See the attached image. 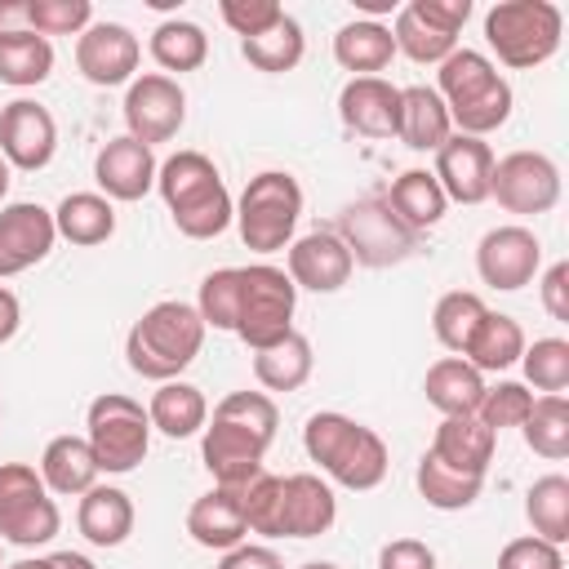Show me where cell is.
<instances>
[{
	"label": "cell",
	"instance_id": "cell-1",
	"mask_svg": "<svg viewBox=\"0 0 569 569\" xmlns=\"http://www.w3.org/2000/svg\"><path fill=\"white\" fill-rule=\"evenodd\" d=\"M280 409L267 391H231L213 405V418L204 422L200 458L213 476V485H244L262 471V458L276 440Z\"/></svg>",
	"mask_w": 569,
	"mask_h": 569
},
{
	"label": "cell",
	"instance_id": "cell-2",
	"mask_svg": "<svg viewBox=\"0 0 569 569\" xmlns=\"http://www.w3.org/2000/svg\"><path fill=\"white\" fill-rule=\"evenodd\" d=\"M156 191L173 213V227L187 240H213L231 227L236 204L218 173V164L204 151H173L156 169Z\"/></svg>",
	"mask_w": 569,
	"mask_h": 569
},
{
	"label": "cell",
	"instance_id": "cell-3",
	"mask_svg": "<svg viewBox=\"0 0 569 569\" xmlns=\"http://www.w3.org/2000/svg\"><path fill=\"white\" fill-rule=\"evenodd\" d=\"M302 449L329 480H338L342 489H356V493L378 489L387 480V467H391L387 440L373 427H365L347 413H333V409L307 418Z\"/></svg>",
	"mask_w": 569,
	"mask_h": 569
},
{
	"label": "cell",
	"instance_id": "cell-4",
	"mask_svg": "<svg viewBox=\"0 0 569 569\" xmlns=\"http://www.w3.org/2000/svg\"><path fill=\"white\" fill-rule=\"evenodd\" d=\"M204 347V320L191 302H178V298H164L156 307H147L129 338H124V360L138 378H151V382H173Z\"/></svg>",
	"mask_w": 569,
	"mask_h": 569
},
{
	"label": "cell",
	"instance_id": "cell-5",
	"mask_svg": "<svg viewBox=\"0 0 569 569\" xmlns=\"http://www.w3.org/2000/svg\"><path fill=\"white\" fill-rule=\"evenodd\" d=\"M436 93L449 111V124H458V133H471V138L502 129L511 116V84L498 76V67L480 49H453L440 62Z\"/></svg>",
	"mask_w": 569,
	"mask_h": 569
},
{
	"label": "cell",
	"instance_id": "cell-6",
	"mask_svg": "<svg viewBox=\"0 0 569 569\" xmlns=\"http://www.w3.org/2000/svg\"><path fill=\"white\" fill-rule=\"evenodd\" d=\"M565 18L551 0H498L485 13V40L502 67L529 71L560 49Z\"/></svg>",
	"mask_w": 569,
	"mask_h": 569
},
{
	"label": "cell",
	"instance_id": "cell-7",
	"mask_svg": "<svg viewBox=\"0 0 569 569\" xmlns=\"http://www.w3.org/2000/svg\"><path fill=\"white\" fill-rule=\"evenodd\" d=\"M298 218H302V187L284 169H262L240 191L236 227H240V240L253 253H276L284 244H293Z\"/></svg>",
	"mask_w": 569,
	"mask_h": 569
},
{
	"label": "cell",
	"instance_id": "cell-8",
	"mask_svg": "<svg viewBox=\"0 0 569 569\" xmlns=\"http://www.w3.org/2000/svg\"><path fill=\"white\" fill-rule=\"evenodd\" d=\"M84 440L102 471L124 476L133 471L151 449V418L147 409L124 391H102L84 413Z\"/></svg>",
	"mask_w": 569,
	"mask_h": 569
},
{
	"label": "cell",
	"instance_id": "cell-9",
	"mask_svg": "<svg viewBox=\"0 0 569 569\" xmlns=\"http://www.w3.org/2000/svg\"><path fill=\"white\" fill-rule=\"evenodd\" d=\"M293 307H298V289H293L289 271H280L271 262L240 267L236 338L249 351H262V347L280 342L284 333H293Z\"/></svg>",
	"mask_w": 569,
	"mask_h": 569
},
{
	"label": "cell",
	"instance_id": "cell-10",
	"mask_svg": "<svg viewBox=\"0 0 569 569\" xmlns=\"http://www.w3.org/2000/svg\"><path fill=\"white\" fill-rule=\"evenodd\" d=\"M62 529V511L27 462H0V538L13 547H44Z\"/></svg>",
	"mask_w": 569,
	"mask_h": 569
},
{
	"label": "cell",
	"instance_id": "cell-11",
	"mask_svg": "<svg viewBox=\"0 0 569 569\" xmlns=\"http://www.w3.org/2000/svg\"><path fill=\"white\" fill-rule=\"evenodd\" d=\"M338 240L347 244L351 262L373 267V271L396 267L418 249V236L387 209V200H373V196L356 200L338 213Z\"/></svg>",
	"mask_w": 569,
	"mask_h": 569
},
{
	"label": "cell",
	"instance_id": "cell-12",
	"mask_svg": "<svg viewBox=\"0 0 569 569\" xmlns=\"http://www.w3.org/2000/svg\"><path fill=\"white\" fill-rule=\"evenodd\" d=\"M471 18V0H409L396 9V53L413 62H445L458 49V31Z\"/></svg>",
	"mask_w": 569,
	"mask_h": 569
},
{
	"label": "cell",
	"instance_id": "cell-13",
	"mask_svg": "<svg viewBox=\"0 0 569 569\" xmlns=\"http://www.w3.org/2000/svg\"><path fill=\"white\" fill-rule=\"evenodd\" d=\"M489 196L507 213H547L560 200V169L542 151H507L493 160Z\"/></svg>",
	"mask_w": 569,
	"mask_h": 569
},
{
	"label": "cell",
	"instance_id": "cell-14",
	"mask_svg": "<svg viewBox=\"0 0 569 569\" xmlns=\"http://www.w3.org/2000/svg\"><path fill=\"white\" fill-rule=\"evenodd\" d=\"M187 120V93L173 76L164 71H147L138 80H129V93H124V124H129V138L156 147V142H169L178 138Z\"/></svg>",
	"mask_w": 569,
	"mask_h": 569
},
{
	"label": "cell",
	"instance_id": "cell-15",
	"mask_svg": "<svg viewBox=\"0 0 569 569\" xmlns=\"http://www.w3.org/2000/svg\"><path fill=\"white\" fill-rule=\"evenodd\" d=\"M542 267V244L529 227L520 222H507V227H493L480 236L476 244V271L489 289H502V293H516L525 284H533Z\"/></svg>",
	"mask_w": 569,
	"mask_h": 569
},
{
	"label": "cell",
	"instance_id": "cell-16",
	"mask_svg": "<svg viewBox=\"0 0 569 569\" xmlns=\"http://www.w3.org/2000/svg\"><path fill=\"white\" fill-rule=\"evenodd\" d=\"M58 151V124L49 116V107L31 102V98H13L0 107V156L9 160V169H44Z\"/></svg>",
	"mask_w": 569,
	"mask_h": 569
},
{
	"label": "cell",
	"instance_id": "cell-17",
	"mask_svg": "<svg viewBox=\"0 0 569 569\" xmlns=\"http://www.w3.org/2000/svg\"><path fill=\"white\" fill-rule=\"evenodd\" d=\"M138 58H142V44L138 36L124 27V22H89L76 40V67L89 84H124L133 80L138 71Z\"/></svg>",
	"mask_w": 569,
	"mask_h": 569
},
{
	"label": "cell",
	"instance_id": "cell-18",
	"mask_svg": "<svg viewBox=\"0 0 569 569\" xmlns=\"http://www.w3.org/2000/svg\"><path fill=\"white\" fill-rule=\"evenodd\" d=\"M53 240H58V227L44 204L36 200L4 204L0 209V280L44 262L53 253Z\"/></svg>",
	"mask_w": 569,
	"mask_h": 569
},
{
	"label": "cell",
	"instance_id": "cell-19",
	"mask_svg": "<svg viewBox=\"0 0 569 569\" xmlns=\"http://www.w3.org/2000/svg\"><path fill=\"white\" fill-rule=\"evenodd\" d=\"M436 182L445 191V200L458 204H480L489 200V173H493V151L485 138L471 133H449L445 147L436 151Z\"/></svg>",
	"mask_w": 569,
	"mask_h": 569
},
{
	"label": "cell",
	"instance_id": "cell-20",
	"mask_svg": "<svg viewBox=\"0 0 569 569\" xmlns=\"http://www.w3.org/2000/svg\"><path fill=\"white\" fill-rule=\"evenodd\" d=\"M351 253L338 240V231H307L289 244V280L293 289H311V293H333L351 280Z\"/></svg>",
	"mask_w": 569,
	"mask_h": 569
},
{
	"label": "cell",
	"instance_id": "cell-21",
	"mask_svg": "<svg viewBox=\"0 0 569 569\" xmlns=\"http://www.w3.org/2000/svg\"><path fill=\"white\" fill-rule=\"evenodd\" d=\"M338 116L347 129L365 138H396L400 124V89L382 76H351L338 93Z\"/></svg>",
	"mask_w": 569,
	"mask_h": 569
},
{
	"label": "cell",
	"instance_id": "cell-22",
	"mask_svg": "<svg viewBox=\"0 0 569 569\" xmlns=\"http://www.w3.org/2000/svg\"><path fill=\"white\" fill-rule=\"evenodd\" d=\"M156 169L160 164H156L151 147L138 142V138H129V133L111 138L98 151V160H93V178H98V187H102L107 200H142L156 187Z\"/></svg>",
	"mask_w": 569,
	"mask_h": 569
},
{
	"label": "cell",
	"instance_id": "cell-23",
	"mask_svg": "<svg viewBox=\"0 0 569 569\" xmlns=\"http://www.w3.org/2000/svg\"><path fill=\"white\" fill-rule=\"evenodd\" d=\"M333 520H338V498L320 476L311 471L280 476V538H320Z\"/></svg>",
	"mask_w": 569,
	"mask_h": 569
},
{
	"label": "cell",
	"instance_id": "cell-24",
	"mask_svg": "<svg viewBox=\"0 0 569 569\" xmlns=\"http://www.w3.org/2000/svg\"><path fill=\"white\" fill-rule=\"evenodd\" d=\"M187 533L209 547V551H231L244 542L249 525H244V507H240V485H213L209 493H200L187 511Z\"/></svg>",
	"mask_w": 569,
	"mask_h": 569
},
{
	"label": "cell",
	"instance_id": "cell-25",
	"mask_svg": "<svg viewBox=\"0 0 569 569\" xmlns=\"http://www.w3.org/2000/svg\"><path fill=\"white\" fill-rule=\"evenodd\" d=\"M493 445H498V436L476 413H462V418H445L436 427L427 453H436L445 467H453L462 476H480L485 480V471L493 462Z\"/></svg>",
	"mask_w": 569,
	"mask_h": 569
},
{
	"label": "cell",
	"instance_id": "cell-26",
	"mask_svg": "<svg viewBox=\"0 0 569 569\" xmlns=\"http://www.w3.org/2000/svg\"><path fill=\"white\" fill-rule=\"evenodd\" d=\"M98 476H102V467L84 436H53L40 453V480L49 493H62V498L89 493L98 485Z\"/></svg>",
	"mask_w": 569,
	"mask_h": 569
},
{
	"label": "cell",
	"instance_id": "cell-27",
	"mask_svg": "<svg viewBox=\"0 0 569 569\" xmlns=\"http://www.w3.org/2000/svg\"><path fill=\"white\" fill-rule=\"evenodd\" d=\"M449 133H453L449 111H445V102H440V93L431 84L400 89V124H396V138L409 151H440Z\"/></svg>",
	"mask_w": 569,
	"mask_h": 569
},
{
	"label": "cell",
	"instance_id": "cell-28",
	"mask_svg": "<svg viewBox=\"0 0 569 569\" xmlns=\"http://www.w3.org/2000/svg\"><path fill=\"white\" fill-rule=\"evenodd\" d=\"M422 391H427V405H431V409H440L445 418H462V413H476V409H480L485 373L471 369L462 356H440V360L427 369Z\"/></svg>",
	"mask_w": 569,
	"mask_h": 569
},
{
	"label": "cell",
	"instance_id": "cell-29",
	"mask_svg": "<svg viewBox=\"0 0 569 569\" xmlns=\"http://www.w3.org/2000/svg\"><path fill=\"white\" fill-rule=\"evenodd\" d=\"M76 525L93 547H120L133 533V502L116 485H93L89 493H80Z\"/></svg>",
	"mask_w": 569,
	"mask_h": 569
},
{
	"label": "cell",
	"instance_id": "cell-30",
	"mask_svg": "<svg viewBox=\"0 0 569 569\" xmlns=\"http://www.w3.org/2000/svg\"><path fill=\"white\" fill-rule=\"evenodd\" d=\"M333 58L342 71L351 76H378L391 67L396 58V40H391V27L378 22V18H356L347 22L338 36H333Z\"/></svg>",
	"mask_w": 569,
	"mask_h": 569
},
{
	"label": "cell",
	"instance_id": "cell-31",
	"mask_svg": "<svg viewBox=\"0 0 569 569\" xmlns=\"http://www.w3.org/2000/svg\"><path fill=\"white\" fill-rule=\"evenodd\" d=\"M382 200H387V209H391L413 236L431 231V227L445 218V209H449V200H445V191H440V182H436L431 169H405V173L391 182V191H387Z\"/></svg>",
	"mask_w": 569,
	"mask_h": 569
},
{
	"label": "cell",
	"instance_id": "cell-32",
	"mask_svg": "<svg viewBox=\"0 0 569 569\" xmlns=\"http://www.w3.org/2000/svg\"><path fill=\"white\" fill-rule=\"evenodd\" d=\"M147 418H151V427L164 431L169 440H187V436L204 431V422H209V400H204L200 387L173 378V382H160V387L151 391Z\"/></svg>",
	"mask_w": 569,
	"mask_h": 569
},
{
	"label": "cell",
	"instance_id": "cell-33",
	"mask_svg": "<svg viewBox=\"0 0 569 569\" xmlns=\"http://www.w3.org/2000/svg\"><path fill=\"white\" fill-rule=\"evenodd\" d=\"M520 351H525V329L502 311H485V320L471 333L462 360L480 373H502V369L520 365Z\"/></svg>",
	"mask_w": 569,
	"mask_h": 569
},
{
	"label": "cell",
	"instance_id": "cell-34",
	"mask_svg": "<svg viewBox=\"0 0 569 569\" xmlns=\"http://www.w3.org/2000/svg\"><path fill=\"white\" fill-rule=\"evenodd\" d=\"M311 365H316L311 342H307V333H298V329L284 333L280 342L253 351V378H258V387H267V391H298V387L311 378Z\"/></svg>",
	"mask_w": 569,
	"mask_h": 569
},
{
	"label": "cell",
	"instance_id": "cell-35",
	"mask_svg": "<svg viewBox=\"0 0 569 569\" xmlns=\"http://www.w3.org/2000/svg\"><path fill=\"white\" fill-rule=\"evenodd\" d=\"M53 227H58L62 240L89 249V244H102V240L116 236V209H111V200L98 196V191H71V196L53 209Z\"/></svg>",
	"mask_w": 569,
	"mask_h": 569
},
{
	"label": "cell",
	"instance_id": "cell-36",
	"mask_svg": "<svg viewBox=\"0 0 569 569\" xmlns=\"http://www.w3.org/2000/svg\"><path fill=\"white\" fill-rule=\"evenodd\" d=\"M525 516H529V525L542 542L565 547L569 542V480L560 471L538 476L525 493Z\"/></svg>",
	"mask_w": 569,
	"mask_h": 569
},
{
	"label": "cell",
	"instance_id": "cell-37",
	"mask_svg": "<svg viewBox=\"0 0 569 569\" xmlns=\"http://www.w3.org/2000/svg\"><path fill=\"white\" fill-rule=\"evenodd\" d=\"M520 436L538 458H551V462L569 458V400L565 396H533V409L520 422Z\"/></svg>",
	"mask_w": 569,
	"mask_h": 569
},
{
	"label": "cell",
	"instance_id": "cell-38",
	"mask_svg": "<svg viewBox=\"0 0 569 569\" xmlns=\"http://www.w3.org/2000/svg\"><path fill=\"white\" fill-rule=\"evenodd\" d=\"M413 480H418V493L427 498V507H436V511H462V507H471V502L480 498V489H485L480 476H462V471L445 467L436 453H422Z\"/></svg>",
	"mask_w": 569,
	"mask_h": 569
},
{
	"label": "cell",
	"instance_id": "cell-39",
	"mask_svg": "<svg viewBox=\"0 0 569 569\" xmlns=\"http://www.w3.org/2000/svg\"><path fill=\"white\" fill-rule=\"evenodd\" d=\"M53 71V44L36 31H22V36H9L0 40V80L13 84V89H31V84H44Z\"/></svg>",
	"mask_w": 569,
	"mask_h": 569
},
{
	"label": "cell",
	"instance_id": "cell-40",
	"mask_svg": "<svg viewBox=\"0 0 569 569\" xmlns=\"http://www.w3.org/2000/svg\"><path fill=\"white\" fill-rule=\"evenodd\" d=\"M151 58L164 71H196L209 58V36H204V27H196L187 18H169L151 31Z\"/></svg>",
	"mask_w": 569,
	"mask_h": 569
},
{
	"label": "cell",
	"instance_id": "cell-41",
	"mask_svg": "<svg viewBox=\"0 0 569 569\" xmlns=\"http://www.w3.org/2000/svg\"><path fill=\"white\" fill-rule=\"evenodd\" d=\"M485 311H489L485 298L471 293V289H453V293H445V298L436 302V311H431V329H436L440 347H449L453 356H462L467 342H471V333L480 329Z\"/></svg>",
	"mask_w": 569,
	"mask_h": 569
},
{
	"label": "cell",
	"instance_id": "cell-42",
	"mask_svg": "<svg viewBox=\"0 0 569 569\" xmlns=\"http://www.w3.org/2000/svg\"><path fill=\"white\" fill-rule=\"evenodd\" d=\"M302 49H307V40H302V27L284 13L271 31H262V36H253V40H240V53L249 58V67H258V71H271V76H280V71H293L298 62H302Z\"/></svg>",
	"mask_w": 569,
	"mask_h": 569
},
{
	"label": "cell",
	"instance_id": "cell-43",
	"mask_svg": "<svg viewBox=\"0 0 569 569\" xmlns=\"http://www.w3.org/2000/svg\"><path fill=\"white\" fill-rule=\"evenodd\" d=\"M196 311L204 320V329H227L236 333V311H240V267H218L200 280V298Z\"/></svg>",
	"mask_w": 569,
	"mask_h": 569
},
{
	"label": "cell",
	"instance_id": "cell-44",
	"mask_svg": "<svg viewBox=\"0 0 569 569\" xmlns=\"http://www.w3.org/2000/svg\"><path fill=\"white\" fill-rule=\"evenodd\" d=\"M520 365H525L529 387H538L547 396H560L569 387V342L565 338H533V342H525Z\"/></svg>",
	"mask_w": 569,
	"mask_h": 569
},
{
	"label": "cell",
	"instance_id": "cell-45",
	"mask_svg": "<svg viewBox=\"0 0 569 569\" xmlns=\"http://www.w3.org/2000/svg\"><path fill=\"white\" fill-rule=\"evenodd\" d=\"M240 507H244L249 533L280 538V476L258 471L253 480H244V485H240Z\"/></svg>",
	"mask_w": 569,
	"mask_h": 569
},
{
	"label": "cell",
	"instance_id": "cell-46",
	"mask_svg": "<svg viewBox=\"0 0 569 569\" xmlns=\"http://www.w3.org/2000/svg\"><path fill=\"white\" fill-rule=\"evenodd\" d=\"M27 18L36 36H80L93 22L89 0H27Z\"/></svg>",
	"mask_w": 569,
	"mask_h": 569
},
{
	"label": "cell",
	"instance_id": "cell-47",
	"mask_svg": "<svg viewBox=\"0 0 569 569\" xmlns=\"http://www.w3.org/2000/svg\"><path fill=\"white\" fill-rule=\"evenodd\" d=\"M529 409H533V391L525 382H498V387H485L476 418L498 436L502 427H520L529 418Z\"/></svg>",
	"mask_w": 569,
	"mask_h": 569
},
{
	"label": "cell",
	"instance_id": "cell-48",
	"mask_svg": "<svg viewBox=\"0 0 569 569\" xmlns=\"http://www.w3.org/2000/svg\"><path fill=\"white\" fill-rule=\"evenodd\" d=\"M218 13H222V22H227L240 40H253V36L271 31V27L284 18V9H280L276 0H222Z\"/></svg>",
	"mask_w": 569,
	"mask_h": 569
},
{
	"label": "cell",
	"instance_id": "cell-49",
	"mask_svg": "<svg viewBox=\"0 0 569 569\" xmlns=\"http://www.w3.org/2000/svg\"><path fill=\"white\" fill-rule=\"evenodd\" d=\"M498 569H565V556H560V547L542 542L538 533H525L498 551Z\"/></svg>",
	"mask_w": 569,
	"mask_h": 569
},
{
	"label": "cell",
	"instance_id": "cell-50",
	"mask_svg": "<svg viewBox=\"0 0 569 569\" xmlns=\"http://www.w3.org/2000/svg\"><path fill=\"white\" fill-rule=\"evenodd\" d=\"M378 569H436V551L418 538H396L378 551Z\"/></svg>",
	"mask_w": 569,
	"mask_h": 569
},
{
	"label": "cell",
	"instance_id": "cell-51",
	"mask_svg": "<svg viewBox=\"0 0 569 569\" xmlns=\"http://www.w3.org/2000/svg\"><path fill=\"white\" fill-rule=\"evenodd\" d=\"M538 293H542V307L551 320H569V262H551L542 271Z\"/></svg>",
	"mask_w": 569,
	"mask_h": 569
},
{
	"label": "cell",
	"instance_id": "cell-52",
	"mask_svg": "<svg viewBox=\"0 0 569 569\" xmlns=\"http://www.w3.org/2000/svg\"><path fill=\"white\" fill-rule=\"evenodd\" d=\"M218 569H284V560L271 551V547H253V542H240L222 556Z\"/></svg>",
	"mask_w": 569,
	"mask_h": 569
},
{
	"label": "cell",
	"instance_id": "cell-53",
	"mask_svg": "<svg viewBox=\"0 0 569 569\" xmlns=\"http://www.w3.org/2000/svg\"><path fill=\"white\" fill-rule=\"evenodd\" d=\"M31 31V18H27V0H0V40L9 36H22Z\"/></svg>",
	"mask_w": 569,
	"mask_h": 569
},
{
	"label": "cell",
	"instance_id": "cell-54",
	"mask_svg": "<svg viewBox=\"0 0 569 569\" xmlns=\"http://www.w3.org/2000/svg\"><path fill=\"white\" fill-rule=\"evenodd\" d=\"M18 325H22V307H18V293L0 284V347H4V342L18 333Z\"/></svg>",
	"mask_w": 569,
	"mask_h": 569
},
{
	"label": "cell",
	"instance_id": "cell-55",
	"mask_svg": "<svg viewBox=\"0 0 569 569\" xmlns=\"http://www.w3.org/2000/svg\"><path fill=\"white\" fill-rule=\"evenodd\" d=\"M49 569H98L89 556H80V551H53L49 556Z\"/></svg>",
	"mask_w": 569,
	"mask_h": 569
},
{
	"label": "cell",
	"instance_id": "cell-56",
	"mask_svg": "<svg viewBox=\"0 0 569 569\" xmlns=\"http://www.w3.org/2000/svg\"><path fill=\"white\" fill-rule=\"evenodd\" d=\"M356 9H365V13H387V9H396V0H356Z\"/></svg>",
	"mask_w": 569,
	"mask_h": 569
},
{
	"label": "cell",
	"instance_id": "cell-57",
	"mask_svg": "<svg viewBox=\"0 0 569 569\" xmlns=\"http://www.w3.org/2000/svg\"><path fill=\"white\" fill-rule=\"evenodd\" d=\"M4 196H9V160L0 156V200H4Z\"/></svg>",
	"mask_w": 569,
	"mask_h": 569
},
{
	"label": "cell",
	"instance_id": "cell-58",
	"mask_svg": "<svg viewBox=\"0 0 569 569\" xmlns=\"http://www.w3.org/2000/svg\"><path fill=\"white\" fill-rule=\"evenodd\" d=\"M302 569H338V565H329V560H311V565H302Z\"/></svg>",
	"mask_w": 569,
	"mask_h": 569
},
{
	"label": "cell",
	"instance_id": "cell-59",
	"mask_svg": "<svg viewBox=\"0 0 569 569\" xmlns=\"http://www.w3.org/2000/svg\"><path fill=\"white\" fill-rule=\"evenodd\" d=\"M0 569H4V556H0Z\"/></svg>",
	"mask_w": 569,
	"mask_h": 569
},
{
	"label": "cell",
	"instance_id": "cell-60",
	"mask_svg": "<svg viewBox=\"0 0 569 569\" xmlns=\"http://www.w3.org/2000/svg\"><path fill=\"white\" fill-rule=\"evenodd\" d=\"M0 418H4V409H0Z\"/></svg>",
	"mask_w": 569,
	"mask_h": 569
}]
</instances>
